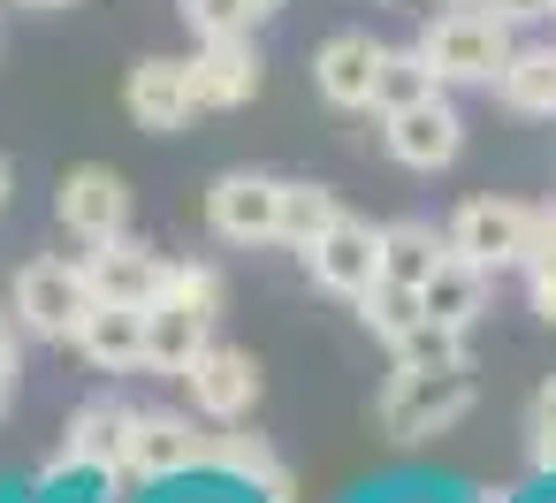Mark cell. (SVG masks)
Wrapping results in <instances>:
<instances>
[{"mask_svg":"<svg viewBox=\"0 0 556 503\" xmlns=\"http://www.w3.org/2000/svg\"><path fill=\"white\" fill-rule=\"evenodd\" d=\"M9 397H16V351H9V336H0V412H9Z\"/></svg>","mask_w":556,"mask_h":503,"instance_id":"obj_32","label":"cell"},{"mask_svg":"<svg viewBox=\"0 0 556 503\" xmlns=\"http://www.w3.org/2000/svg\"><path fill=\"white\" fill-rule=\"evenodd\" d=\"M191 85H199V108H244L260 92V47H252V32L244 39H206L191 54Z\"/></svg>","mask_w":556,"mask_h":503,"instance_id":"obj_15","label":"cell"},{"mask_svg":"<svg viewBox=\"0 0 556 503\" xmlns=\"http://www.w3.org/2000/svg\"><path fill=\"white\" fill-rule=\"evenodd\" d=\"M389 130V153L404 161V168H450L457 161V146H465V130H457V115H450V100L434 92V100H419V108H396V115H381Z\"/></svg>","mask_w":556,"mask_h":503,"instance_id":"obj_13","label":"cell"},{"mask_svg":"<svg viewBox=\"0 0 556 503\" xmlns=\"http://www.w3.org/2000/svg\"><path fill=\"white\" fill-rule=\"evenodd\" d=\"M533 427H556V374L533 389Z\"/></svg>","mask_w":556,"mask_h":503,"instance_id":"obj_31","label":"cell"},{"mask_svg":"<svg viewBox=\"0 0 556 503\" xmlns=\"http://www.w3.org/2000/svg\"><path fill=\"white\" fill-rule=\"evenodd\" d=\"M305 267H313L320 290H336V298H366V290L381 282V229H366V222L343 214V222L305 252Z\"/></svg>","mask_w":556,"mask_h":503,"instance_id":"obj_10","label":"cell"},{"mask_svg":"<svg viewBox=\"0 0 556 503\" xmlns=\"http://www.w3.org/2000/svg\"><path fill=\"white\" fill-rule=\"evenodd\" d=\"M336 222H343V206L328 184H282V244L290 252H313Z\"/></svg>","mask_w":556,"mask_h":503,"instance_id":"obj_22","label":"cell"},{"mask_svg":"<svg viewBox=\"0 0 556 503\" xmlns=\"http://www.w3.org/2000/svg\"><path fill=\"white\" fill-rule=\"evenodd\" d=\"M396 366H412V374H427V366H472L465 359V328H450V320H412L404 336H396Z\"/></svg>","mask_w":556,"mask_h":503,"instance_id":"obj_24","label":"cell"},{"mask_svg":"<svg viewBox=\"0 0 556 503\" xmlns=\"http://www.w3.org/2000/svg\"><path fill=\"white\" fill-rule=\"evenodd\" d=\"M123 435H130V412L123 404H85L70 419V457L85 465H123Z\"/></svg>","mask_w":556,"mask_h":503,"instance_id":"obj_23","label":"cell"},{"mask_svg":"<svg viewBox=\"0 0 556 503\" xmlns=\"http://www.w3.org/2000/svg\"><path fill=\"white\" fill-rule=\"evenodd\" d=\"M214 343V313L191 305V298H153L146 305V366L153 374H191V359Z\"/></svg>","mask_w":556,"mask_h":503,"instance_id":"obj_12","label":"cell"},{"mask_svg":"<svg viewBox=\"0 0 556 503\" xmlns=\"http://www.w3.org/2000/svg\"><path fill=\"white\" fill-rule=\"evenodd\" d=\"M434 62L419 54V47H389L381 54V77H374V115H396V108H419V100H434Z\"/></svg>","mask_w":556,"mask_h":503,"instance_id":"obj_20","label":"cell"},{"mask_svg":"<svg viewBox=\"0 0 556 503\" xmlns=\"http://www.w3.org/2000/svg\"><path fill=\"white\" fill-rule=\"evenodd\" d=\"M465 412H472V366H427V374L396 366V381H389V397H381V427H389L396 442L450 435Z\"/></svg>","mask_w":556,"mask_h":503,"instance_id":"obj_2","label":"cell"},{"mask_svg":"<svg viewBox=\"0 0 556 503\" xmlns=\"http://www.w3.org/2000/svg\"><path fill=\"white\" fill-rule=\"evenodd\" d=\"M54 214H62V229H77L85 244H100V237H123V229H130V184H123L115 168L85 161V168H70V176H62V191H54Z\"/></svg>","mask_w":556,"mask_h":503,"instance_id":"obj_7","label":"cell"},{"mask_svg":"<svg viewBox=\"0 0 556 503\" xmlns=\"http://www.w3.org/2000/svg\"><path fill=\"white\" fill-rule=\"evenodd\" d=\"M16 313H24V328L47 336V343H77V328H85V313H92V275H85V260H31V267L16 275Z\"/></svg>","mask_w":556,"mask_h":503,"instance_id":"obj_3","label":"cell"},{"mask_svg":"<svg viewBox=\"0 0 556 503\" xmlns=\"http://www.w3.org/2000/svg\"><path fill=\"white\" fill-rule=\"evenodd\" d=\"M533 473L556 480V427H533Z\"/></svg>","mask_w":556,"mask_h":503,"instance_id":"obj_30","label":"cell"},{"mask_svg":"<svg viewBox=\"0 0 556 503\" xmlns=\"http://www.w3.org/2000/svg\"><path fill=\"white\" fill-rule=\"evenodd\" d=\"M206 465H222V473H237V480H252L267 503H290L298 495V480H290V465L260 442V435H222L214 450H206Z\"/></svg>","mask_w":556,"mask_h":503,"instance_id":"obj_18","label":"cell"},{"mask_svg":"<svg viewBox=\"0 0 556 503\" xmlns=\"http://www.w3.org/2000/svg\"><path fill=\"white\" fill-rule=\"evenodd\" d=\"M275 9H282V0H184V16L199 24V39H244Z\"/></svg>","mask_w":556,"mask_h":503,"instance_id":"obj_26","label":"cell"},{"mask_svg":"<svg viewBox=\"0 0 556 503\" xmlns=\"http://www.w3.org/2000/svg\"><path fill=\"white\" fill-rule=\"evenodd\" d=\"M0 199H9V168H0Z\"/></svg>","mask_w":556,"mask_h":503,"instance_id":"obj_35","label":"cell"},{"mask_svg":"<svg viewBox=\"0 0 556 503\" xmlns=\"http://www.w3.org/2000/svg\"><path fill=\"white\" fill-rule=\"evenodd\" d=\"M123 100H130V123L138 130H153V138H168V130H184L191 115H199V85H191V62H138L130 70V85H123Z\"/></svg>","mask_w":556,"mask_h":503,"instance_id":"obj_9","label":"cell"},{"mask_svg":"<svg viewBox=\"0 0 556 503\" xmlns=\"http://www.w3.org/2000/svg\"><path fill=\"white\" fill-rule=\"evenodd\" d=\"M358 313H366V328H374V336H389V343H396L412 320H427V298H419V282H396V275H381V282L358 298Z\"/></svg>","mask_w":556,"mask_h":503,"instance_id":"obj_25","label":"cell"},{"mask_svg":"<svg viewBox=\"0 0 556 503\" xmlns=\"http://www.w3.org/2000/svg\"><path fill=\"white\" fill-rule=\"evenodd\" d=\"M526 290H533V313H541V320H556V206H548V214H541V229H533Z\"/></svg>","mask_w":556,"mask_h":503,"instance_id":"obj_27","label":"cell"},{"mask_svg":"<svg viewBox=\"0 0 556 503\" xmlns=\"http://www.w3.org/2000/svg\"><path fill=\"white\" fill-rule=\"evenodd\" d=\"M419 298H427V313H434V320L465 328V320L480 313V298H488V267H480V260H465V252L450 244V260L419 282Z\"/></svg>","mask_w":556,"mask_h":503,"instance_id":"obj_17","label":"cell"},{"mask_svg":"<svg viewBox=\"0 0 556 503\" xmlns=\"http://www.w3.org/2000/svg\"><path fill=\"white\" fill-rule=\"evenodd\" d=\"M206 435H191L184 412H130V435H123V473L130 480H176L191 465H206Z\"/></svg>","mask_w":556,"mask_h":503,"instance_id":"obj_6","label":"cell"},{"mask_svg":"<svg viewBox=\"0 0 556 503\" xmlns=\"http://www.w3.org/2000/svg\"><path fill=\"white\" fill-rule=\"evenodd\" d=\"M533 229H541V214H526L518 199H465L457 222H450V244L495 275V267H526Z\"/></svg>","mask_w":556,"mask_h":503,"instance_id":"obj_5","label":"cell"},{"mask_svg":"<svg viewBox=\"0 0 556 503\" xmlns=\"http://www.w3.org/2000/svg\"><path fill=\"white\" fill-rule=\"evenodd\" d=\"M442 260H450V237H434L427 222H389V229H381V275H396V282H427Z\"/></svg>","mask_w":556,"mask_h":503,"instance_id":"obj_21","label":"cell"},{"mask_svg":"<svg viewBox=\"0 0 556 503\" xmlns=\"http://www.w3.org/2000/svg\"><path fill=\"white\" fill-rule=\"evenodd\" d=\"M31 9H70V0H31Z\"/></svg>","mask_w":556,"mask_h":503,"instance_id":"obj_34","label":"cell"},{"mask_svg":"<svg viewBox=\"0 0 556 503\" xmlns=\"http://www.w3.org/2000/svg\"><path fill=\"white\" fill-rule=\"evenodd\" d=\"M184 381H191V404H199L206 419H244V412L260 404V359L237 351V343H206Z\"/></svg>","mask_w":556,"mask_h":503,"instance_id":"obj_11","label":"cell"},{"mask_svg":"<svg viewBox=\"0 0 556 503\" xmlns=\"http://www.w3.org/2000/svg\"><path fill=\"white\" fill-rule=\"evenodd\" d=\"M495 92H503V108H518V115H556V47H518V54L503 62Z\"/></svg>","mask_w":556,"mask_h":503,"instance_id":"obj_19","label":"cell"},{"mask_svg":"<svg viewBox=\"0 0 556 503\" xmlns=\"http://www.w3.org/2000/svg\"><path fill=\"white\" fill-rule=\"evenodd\" d=\"M168 290H176V298H191V305H206V313L222 320V275H214V267H176V275H168Z\"/></svg>","mask_w":556,"mask_h":503,"instance_id":"obj_28","label":"cell"},{"mask_svg":"<svg viewBox=\"0 0 556 503\" xmlns=\"http://www.w3.org/2000/svg\"><path fill=\"white\" fill-rule=\"evenodd\" d=\"M77 351L108 374H130L146 366V305H115V298H92L85 328H77Z\"/></svg>","mask_w":556,"mask_h":503,"instance_id":"obj_16","label":"cell"},{"mask_svg":"<svg viewBox=\"0 0 556 503\" xmlns=\"http://www.w3.org/2000/svg\"><path fill=\"white\" fill-rule=\"evenodd\" d=\"M85 275H92V298H115V305H153V298H168V260L161 252H146L138 237H100L92 252H85Z\"/></svg>","mask_w":556,"mask_h":503,"instance_id":"obj_8","label":"cell"},{"mask_svg":"<svg viewBox=\"0 0 556 503\" xmlns=\"http://www.w3.org/2000/svg\"><path fill=\"white\" fill-rule=\"evenodd\" d=\"M480 9H495L503 24H541V16H556V0H480Z\"/></svg>","mask_w":556,"mask_h":503,"instance_id":"obj_29","label":"cell"},{"mask_svg":"<svg viewBox=\"0 0 556 503\" xmlns=\"http://www.w3.org/2000/svg\"><path fill=\"white\" fill-rule=\"evenodd\" d=\"M480 503H510V488H488V495H480Z\"/></svg>","mask_w":556,"mask_h":503,"instance_id":"obj_33","label":"cell"},{"mask_svg":"<svg viewBox=\"0 0 556 503\" xmlns=\"http://www.w3.org/2000/svg\"><path fill=\"white\" fill-rule=\"evenodd\" d=\"M381 54H389V47H374L366 32H336V39L313 54V85H320V100H328V108H374Z\"/></svg>","mask_w":556,"mask_h":503,"instance_id":"obj_14","label":"cell"},{"mask_svg":"<svg viewBox=\"0 0 556 503\" xmlns=\"http://www.w3.org/2000/svg\"><path fill=\"white\" fill-rule=\"evenodd\" d=\"M419 54L434 62L442 85H495L503 62H510L518 47H510V24H503L495 9H480V0H457L450 16H434V24L419 32Z\"/></svg>","mask_w":556,"mask_h":503,"instance_id":"obj_1","label":"cell"},{"mask_svg":"<svg viewBox=\"0 0 556 503\" xmlns=\"http://www.w3.org/2000/svg\"><path fill=\"white\" fill-rule=\"evenodd\" d=\"M206 222L222 244H282V176L229 168L206 184Z\"/></svg>","mask_w":556,"mask_h":503,"instance_id":"obj_4","label":"cell"}]
</instances>
